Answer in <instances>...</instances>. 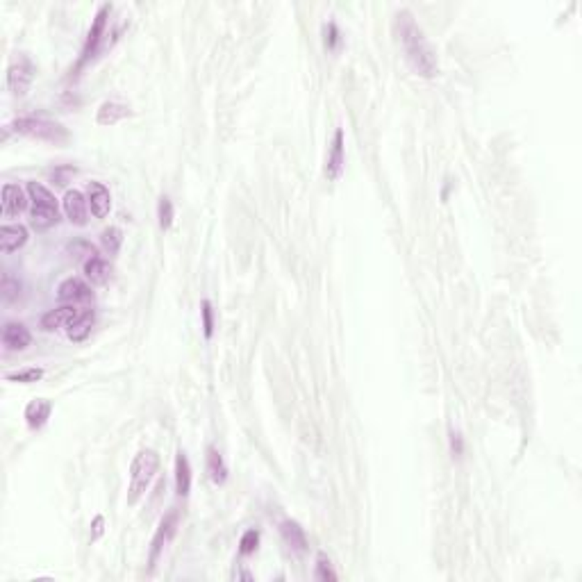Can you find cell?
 Returning <instances> with one entry per match:
<instances>
[{"label": "cell", "mask_w": 582, "mask_h": 582, "mask_svg": "<svg viewBox=\"0 0 582 582\" xmlns=\"http://www.w3.org/2000/svg\"><path fill=\"white\" fill-rule=\"evenodd\" d=\"M394 32H396V39L400 43L402 53H405V59L414 73L421 78H435L439 73L437 53L430 46V41H427L421 26L414 21V14L410 9H400L396 14Z\"/></svg>", "instance_id": "cell-1"}, {"label": "cell", "mask_w": 582, "mask_h": 582, "mask_svg": "<svg viewBox=\"0 0 582 582\" xmlns=\"http://www.w3.org/2000/svg\"><path fill=\"white\" fill-rule=\"evenodd\" d=\"M160 471V455L155 450H139L130 467V487H128V505H137L146 496L150 482L155 480Z\"/></svg>", "instance_id": "cell-2"}, {"label": "cell", "mask_w": 582, "mask_h": 582, "mask_svg": "<svg viewBox=\"0 0 582 582\" xmlns=\"http://www.w3.org/2000/svg\"><path fill=\"white\" fill-rule=\"evenodd\" d=\"M9 128L14 130L16 135L37 139V141H48V144H55V146H62L71 139L68 130L62 123L51 121V118H43V116H23V118H16Z\"/></svg>", "instance_id": "cell-3"}, {"label": "cell", "mask_w": 582, "mask_h": 582, "mask_svg": "<svg viewBox=\"0 0 582 582\" xmlns=\"http://www.w3.org/2000/svg\"><path fill=\"white\" fill-rule=\"evenodd\" d=\"M28 196L32 203V225L39 230H46L59 221V205L57 198L48 187L41 182H28Z\"/></svg>", "instance_id": "cell-4"}, {"label": "cell", "mask_w": 582, "mask_h": 582, "mask_svg": "<svg viewBox=\"0 0 582 582\" xmlns=\"http://www.w3.org/2000/svg\"><path fill=\"white\" fill-rule=\"evenodd\" d=\"M37 76V66L32 64V59L28 55H16L11 59V64L7 68V87L11 91V96L23 98L32 87V80Z\"/></svg>", "instance_id": "cell-5"}, {"label": "cell", "mask_w": 582, "mask_h": 582, "mask_svg": "<svg viewBox=\"0 0 582 582\" xmlns=\"http://www.w3.org/2000/svg\"><path fill=\"white\" fill-rule=\"evenodd\" d=\"M175 532H177V512L173 509V512L164 514V519L160 521V528L155 532V537H152V544H150V568L157 564L162 551L175 537Z\"/></svg>", "instance_id": "cell-6"}, {"label": "cell", "mask_w": 582, "mask_h": 582, "mask_svg": "<svg viewBox=\"0 0 582 582\" xmlns=\"http://www.w3.org/2000/svg\"><path fill=\"white\" fill-rule=\"evenodd\" d=\"M57 298L66 305H82L93 301V291L82 278H66L57 287Z\"/></svg>", "instance_id": "cell-7"}, {"label": "cell", "mask_w": 582, "mask_h": 582, "mask_svg": "<svg viewBox=\"0 0 582 582\" xmlns=\"http://www.w3.org/2000/svg\"><path fill=\"white\" fill-rule=\"evenodd\" d=\"M110 11H112V5H103V7L98 9L96 19H93V23H91V30H89V34H87L85 48H82V59H80V64H85L87 59H91L93 53L98 51V43H100L103 34H105V28H107V19H110Z\"/></svg>", "instance_id": "cell-8"}, {"label": "cell", "mask_w": 582, "mask_h": 582, "mask_svg": "<svg viewBox=\"0 0 582 582\" xmlns=\"http://www.w3.org/2000/svg\"><path fill=\"white\" fill-rule=\"evenodd\" d=\"M343 164H346V152H343V130L339 128L335 132V139L330 144V152L326 160V177L330 182H335L343 173Z\"/></svg>", "instance_id": "cell-9"}, {"label": "cell", "mask_w": 582, "mask_h": 582, "mask_svg": "<svg viewBox=\"0 0 582 582\" xmlns=\"http://www.w3.org/2000/svg\"><path fill=\"white\" fill-rule=\"evenodd\" d=\"M64 214L71 223L85 225L87 214H89V200L82 196V192H78V189H68L64 196Z\"/></svg>", "instance_id": "cell-10"}, {"label": "cell", "mask_w": 582, "mask_h": 582, "mask_svg": "<svg viewBox=\"0 0 582 582\" xmlns=\"http://www.w3.org/2000/svg\"><path fill=\"white\" fill-rule=\"evenodd\" d=\"M87 200H89L91 214L96 219H105L112 209V196H110V192H107V187L103 182H89Z\"/></svg>", "instance_id": "cell-11"}, {"label": "cell", "mask_w": 582, "mask_h": 582, "mask_svg": "<svg viewBox=\"0 0 582 582\" xmlns=\"http://www.w3.org/2000/svg\"><path fill=\"white\" fill-rule=\"evenodd\" d=\"M30 341H32V335L23 323H14V321L5 323V328H3V346L7 350H23V348L30 346Z\"/></svg>", "instance_id": "cell-12"}, {"label": "cell", "mask_w": 582, "mask_h": 582, "mask_svg": "<svg viewBox=\"0 0 582 582\" xmlns=\"http://www.w3.org/2000/svg\"><path fill=\"white\" fill-rule=\"evenodd\" d=\"M0 205H3V217L9 219V217H16V214H21L23 209L28 207V198H26V194H23V189L19 185H5Z\"/></svg>", "instance_id": "cell-13"}, {"label": "cell", "mask_w": 582, "mask_h": 582, "mask_svg": "<svg viewBox=\"0 0 582 582\" xmlns=\"http://www.w3.org/2000/svg\"><path fill=\"white\" fill-rule=\"evenodd\" d=\"M82 310H78L76 305H64V307H57V310H51L41 318V328L43 330H59V328H68L71 323L76 321V316L80 314Z\"/></svg>", "instance_id": "cell-14"}, {"label": "cell", "mask_w": 582, "mask_h": 582, "mask_svg": "<svg viewBox=\"0 0 582 582\" xmlns=\"http://www.w3.org/2000/svg\"><path fill=\"white\" fill-rule=\"evenodd\" d=\"M26 244H28L26 225H3V230H0V248H3V253H14Z\"/></svg>", "instance_id": "cell-15"}, {"label": "cell", "mask_w": 582, "mask_h": 582, "mask_svg": "<svg viewBox=\"0 0 582 582\" xmlns=\"http://www.w3.org/2000/svg\"><path fill=\"white\" fill-rule=\"evenodd\" d=\"M125 116H130V107L116 100H107L98 107L96 123L98 125H116L118 121H123Z\"/></svg>", "instance_id": "cell-16"}, {"label": "cell", "mask_w": 582, "mask_h": 582, "mask_svg": "<svg viewBox=\"0 0 582 582\" xmlns=\"http://www.w3.org/2000/svg\"><path fill=\"white\" fill-rule=\"evenodd\" d=\"M93 323H96V314H93V310H82L76 321L66 328L68 332V339L71 341H85L89 335H91V328Z\"/></svg>", "instance_id": "cell-17"}, {"label": "cell", "mask_w": 582, "mask_h": 582, "mask_svg": "<svg viewBox=\"0 0 582 582\" xmlns=\"http://www.w3.org/2000/svg\"><path fill=\"white\" fill-rule=\"evenodd\" d=\"M85 276L93 282V284H107L112 278V264L107 259L93 255L85 262Z\"/></svg>", "instance_id": "cell-18"}, {"label": "cell", "mask_w": 582, "mask_h": 582, "mask_svg": "<svg viewBox=\"0 0 582 582\" xmlns=\"http://www.w3.org/2000/svg\"><path fill=\"white\" fill-rule=\"evenodd\" d=\"M189 489H192V467H189L187 455L180 450L175 457V492L177 496H187Z\"/></svg>", "instance_id": "cell-19"}, {"label": "cell", "mask_w": 582, "mask_h": 582, "mask_svg": "<svg viewBox=\"0 0 582 582\" xmlns=\"http://www.w3.org/2000/svg\"><path fill=\"white\" fill-rule=\"evenodd\" d=\"M280 532H282L284 541H287L293 551H298V553H305V551H307L305 530H303L298 524H296V521H282V524H280Z\"/></svg>", "instance_id": "cell-20"}, {"label": "cell", "mask_w": 582, "mask_h": 582, "mask_svg": "<svg viewBox=\"0 0 582 582\" xmlns=\"http://www.w3.org/2000/svg\"><path fill=\"white\" fill-rule=\"evenodd\" d=\"M51 410H53L51 400H46V398H37V400H32L30 405L26 407V419H28V425H30V427H34V430H37V427H41L46 421H48V417H51Z\"/></svg>", "instance_id": "cell-21"}, {"label": "cell", "mask_w": 582, "mask_h": 582, "mask_svg": "<svg viewBox=\"0 0 582 582\" xmlns=\"http://www.w3.org/2000/svg\"><path fill=\"white\" fill-rule=\"evenodd\" d=\"M207 473L214 484H223L228 480V469H225V462L217 448H207Z\"/></svg>", "instance_id": "cell-22"}, {"label": "cell", "mask_w": 582, "mask_h": 582, "mask_svg": "<svg viewBox=\"0 0 582 582\" xmlns=\"http://www.w3.org/2000/svg\"><path fill=\"white\" fill-rule=\"evenodd\" d=\"M100 241H103V248L110 255H116L118 251H121V244H123V232L118 230V228H107L100 237Z\"/></svg>", "instance_id": "cell-23"}, {"label": "cell", "mask_w": 582, "mask_h": 582, "mask_svg": "<svg viewBox=\"0 0 582 582\" xmlns=\"http://www.w3.org/2000/svg\"><path fill=\"white\" fill-rule=\"evenodd\" d=\"M157 219H160V228L162 230H169L173 225V203L169 196H162L160 198V205H157Z\"/></svg>", "instance_id": "cell-24"}, {"label": "cell", "mask_w": 582, "mask_h": 582, "mask_svg": "<svg viewBox=\"0 0 582 582\" xmlns=\"http://www.w3.org/2000/svg\"><path fill=\"white\" fill-rule=\"evenodd\" d=\"M0 291H3L5 303H14L19 296H21V282L16 278H11L9 273H5V276H3V284H0Z\"/></svg>", "instance_id": "cell-25"}, {"label": "cell", "mask_w": 582, "mask_h": 582, "mask_svg": "<svg viewBox=\"0 0 582 582\" xmlns=\"http://www.w3.org/2000/svg\"><path fill=\"white\" fill-rule=\"evenodd\" d=\"M316 578L318 580H323V582H335L337 580V573H335V568H332L330 560L326 555H318V560H316Z\"/></svg>", "instance_id": "cell-26"}, {"label": "cell", "mask_w": 582, "mask_h": 582, "mask_svg": "<svg viewBox=\"0 0 582 582\" xmlns=\"http://www.w3.org/2000/svg\"><path fill=\"white\" fill-rule=\"evenodd\" d=\"M43 378V371L41 369H23V371H19V373H9L7 375V380L9 383H37V380H41Z\"/></svg>", "instance_id": "cell-27"}, {"label": "cell", "mask_w": 582, "mask_h": 582, "mask_svg": "<svg viewBox=\"0 0 582 582\" xmlns=\"http://www.w3.org/2000/svg\"><path fill=\"white\" fill-rule=\"evenodd\" d=\"M257 544H259V532L257 530H246L244 537L239 541V551L241 555H251L257 551Z\"/></svg>", "instance_id": "cell-28"}, {"label": "cell", "mask_w": 582, "mask_h": 582, "mask_svg": "<svg viewBox=\"0 0 582 582\" xmlns=\"http://www.w3.org/2000/svg\"><path fill=\"white\" fill-rule=\"evenodd\" d=\"M339 43H341L339 28H337L335 21H330L328 26H326V46H328V51H337Z\"/></svg>", "instance_id": "cell-29"}, {"label": "cell", "mask_w": 582, "mask_h": 582, "mask_svg": "<svg viewBox=\"0 0 582 582\" xmlns=\"http://www.w3.org/2000/svg\"><path fill=\"white\" fill-rule=\"evenodd\" d=\"M203 310H200V314H203V330H205V337H212L214 335V310H212V303L209 301H203Z\"/></svg>", "instance_id": "cell-30"}, {"label": "cell", "mask_w": 582, "mask_h": 582, "mask_svg": "<svg viewBox=\"0 0 582 582\" xmlns=\"http://www.w3.org/2000/svg\"><path fill=\"white\" fill-rule=\"evenodd\" d=\"M91 528H93L91 541H96V539L100 537V534H103V528H105V519H103V516H96V519H93V526H91Z\"/></svg>", "instance_id": "cell-31"}, {"label": "cell", "mask_w": 582, "mask_h": 582, "mask_svg": "<svg viewBox=\"0 0 582 582\" xmlns=\"http://www.w3.org/2000/svg\"><path fill=\"white\" fill-rule=\"evenodd\" d=\"M450 446H453V453L455 455H462V435L459 432L450 435Z\"/></svg>", "instance_id": "cell-32"}]
</instances>
